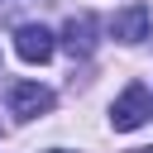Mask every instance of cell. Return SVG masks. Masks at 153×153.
<instances>
[{
  "label": "cell",
  "mask_w": 153,
  "mask_h": 153,
  "mask_svg": "<svg viewBox=\"0 0 153 153\" xmlns=\"http://www.w3.org/2000/svg\"><path fill=\"white\" fill-rule=\"evenodd\" d=\"M143 120H148V86H143V81H129L124 96L110 105V124H115L120 134H129V129H139Z\"/></svg>",
  "instance_id": "6da1fadb"
},
{
  "label": "cell",
  "mask_w": 153,
  "mask_h": 153,
  "mask_svg": "<svg viewBox=\"0 0 153 153\" xmlns=\"http://www.w3.org/2000/svg\"><path fill=\"white\" fill-rule=\"evenodd\" d=\"M110 33H115L120 43H139V38H148V5H129V10H120V14L110 19Z\"/></svg>",
  "instance_id": "5b68a950"
},
{
  "label": "cell",
  "mask_w": 153,
  "mask_h": 153,
  "mask_svg": "<svg viewBox=\"0 0 153 153\" xmlns=\"http://www.w3.org/2000/svg\"><path fill=\"white\" fill-rule=\"evenodd\" d=\"M148 115H153V96H148Z\"/></svg>",
  "instance_id": "52a82bcc"
},
{
  "label": "cell",
  "mask_w": 153,
  "mask_h": 153,
  "mask_svg": "<svg viewBox=\"0 0 153 153\" xmlns=\"http://www.w3.org/2000/svg\"><path fill=\"white\" fill-rule=\"evenodd\" d=\"M5 100H10V115H19V120H33V115L53 110V91L38 86V81H10Z\"/></svg>",
  "instance_id": "7a4b0ae2"
},
{
  "label": "cell",
  "mask_w": 153,
  "mask_h": 153,
  "mask_svg": "<svg viewBox=\"0 0 153 153\" xmlns=\"http://www.w3.org/2000/svg\"><path fill=\"white\" fill-rule=\"evenodd\" d=\"M48 153H72V148H48Z\"/></svg>",
  "instance_id": "8992f818"
},
{
  "label": "cell",
  "mask_w": 153,
  "mask_h": 153,
  "mask_svg": "<svg viewBox=\"0 0 153 153\" xmlns=\"http://www.w3.org/2000/svg\"><path fill=\"white\" fill-rule=\"evenodd\" d=\"M53 48H57V43H53V33H48L43 24H24V29L14 33V53H19L24 62H48Z\"/></svg>",
  "instance_id": "3957f363"
},
{
  "label": "cell",
  "mask_w": 153,
  "mask_h": 153,
  "mask_svg": "<svg viewBox=\"0 0 153 153\" xmlns=\"http://www.w3.org/2000/svg\"><path fill=\"white\" fill-rule=\"evenodd\" d=\"M62 48L72 57H91V48H96V19L91 14H72L62 24Z\"/></svg>",
  "instance_id": "277c9868"
}]
</instances>
